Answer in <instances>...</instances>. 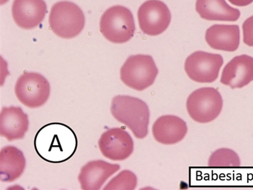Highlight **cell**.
Here are the masks:
<instances>
[{
    "label": "cell",
    "mask_w": 253,
    "mask_h": 190,
    "mask_svg": "<svg viewBox=\"0 0 253 190\" xmlns=\"http://www.w3.org/2000/svg\"><path fill=\"white\" fill-rule=\"evenodd\" d=\"M78 138L71 127L60 122L49 123L36 134L34 149L39 157L51 163H64L78 149Z\"/></svg>",
    "instance_id": "1"
},
{
    "label": "cell",
    "mask_w": 253,
    "mask_h": 190,
    "mask_svg": "<svg viewBox=\"0 0 253 190\" xmlns=\"http://www.w3.org/2000/svg\"><path fill=\"white\" fill-rule=\"evenodd\" d=\"M111 113L132 131L135 138L143 139L148 135L149 109L141 99L129 96H115L111 104Z\"/></svg>",
    "instance_id": "2"
},
{
    "label": "cell",
    "mask_w": 253,
    "mask_h": 190,
    "mask_svg": "<svg viewBox=\"0 0 253 190\" xmlns=\"http://www.w3.org/2000/svg\"><path fill=\"white\" fill-rule=\"evenodd\" d=\"M50 29L65 39L73 38L84 30L85 18L84 12L77 4L68 1H62L52 6L49 14Z\"/></svg>",
    "instance_id": "3"
},
{
    "label": "cell",
    "mask_w": 253,
    "mask_h": 190,
    "mask_svg": "<svg viewBox=\"0 0 253 190\" xmlns=\"http://www.w3.org/2000/svg\"><path fill=\"white\" fill-rule=\"evenodd\" d=\"M100 31L109 41L123 43L133 37L135 21L132 12L123 6H114L105 11L100 20Z\"/></svg>",
    "instance_id": "4"
},
{
    "label": "cell",
    "mask_w": 253,
    "mask_h": 190,
    "mask_svg": "<svg viewBox=\"0 0 253 190\" xmlns=\"http://www.w3.org/2000/svg\"><path fill=\"white\" fill-rule=\"evenodd\" d=\"M159 70L151 56H130L120 70L123 83L132 89L141 91L155 82Z\"/></svg>",
    "instance_id": "5"
},
{
    "label": "cell",
    "mask_w": 253,
    "mask_h": 190,
    "mask_svg": "<svg viewBox=\"0 0 253 190\" xmlns=\"http://www.w3.org/2000/svg\"><path fill=\"white\" fill-rule=\"evenodd\" d=\"M223 99L219 92L213 88H201L195 90L187 100V110L193 120L209 123L221 113Z\"/></svg>",
    "instance_id": "6"
},
{
    "label": "cell",
    "mask_w": 253,
    "mask_h": 190,
    "mask_svg": "<svg viewBox=\"0 0 253 190\" xmlns=\"http://www.w3.org/2000/svg\"><path fill=\"white\" fill-rule=\"evenodd\" d=\"M50 92L49 81L39 73H25L15 84V93L18 100L31 109L44 105L49 99Z\"/></svg>",
    "instance_id": "7"
},
{
    "label": "cell",
    "mask_w": 253,
    "mask_h": 190,
    "mask_svg": "<svg viewBox=\"0 0 253 190\" xmlns=\"http://www.w3.org/2000/svg\"><path fill=\"white\" fill-rule=\"evenodd\" d=\"M223 64L224 59L220 54L198 51L187 57L185 70L192 80L211 83L218 78Z\"/></svg>",
    "instance_id": "8"
},
{
    "label": "cell",
    "mask_w": 253,
    "mask_h": 190,
    "mask_svg": "<svg viewBox=\"0 0 253 190\" xmlns=\"http://www.w3.org/2000/svg\"><path fill=\"white\" fill-rule=\"evenodd\" d=\"M137 18L140 30L146 35L155 37L168 29L171 15L169 9L163 1L148 0L139 8Z\"/></svg>",
    "instance_id": "9"
},
{
    "label": "cell",
    "mask_w": 253,
    "mask_h": 190,
    "mask_svg": "<svg viewBox=\"0 0 253 190\" xmlns=\"http://www.w3.org/2000/svg\"><path fill=\"white\" fill-rule=\"evenodd\" d=\"M98 147L104 157L112 160H124L129 158L134 150L132 138L126 130L111 128L101 135Z\"/></svg>",
    "instance_id": "10"
},
{
    "label": "cell",
    "mask_w": 253,
    "mask_h": 190,
    "mask_svg": "<svg viewBox=\"0 0 253 190\" xmlns=\"http://www.w3.org/2000/svg\"><path fill=\"white\" fill-rule=\"evenodd\" d=\"M47 12L43 0H14L12 15L17 26L25 30L35 29Z\"/></svg>",
    "instance_id": "11"
},
{
    "label": "cell",
    "mask_w": 253,
    "mask_h": 190,
    "mask_svg": "<svg viewBox=\"0 0 253 190\" xmlns=\"http://www.w3.org/2000/svg\"><path fill=\"white\" fill-rule=\"evenodd\" d=\"M253 80V57L243 54L232 59L223 70L221 82L234 88H242Z\"/></svg>",
    "instance_id": "12"
},
{
    "label": "cell",
    "mask_w": 253,
    "mask_h": 190,
    "mask_svg": "<svg viewBox=\"0 0 253 190\" xmlns=\"http://www.w3.org/2000/svg\"><path fill=\"white\" fill-rule=\"evenodd\" d=\"M120 169L118 164H112L102 160H92L81 168L78 181L81 189L100 190L106 181Z\"/></svg>",
    "instance_id": "13"
},
{
    "label": "cell",
    "mask_w": 253,
    "mask_h": 190,
    "mask_svg": "<svg viewBox=\"0 0 253 190\" xmlns=\"http://www.w3.org/2000/svg\"><path fill=\"white\" fill-rule=\"evenodd\" d=\"M29 117L20 107H4L0 114V133L8 141L23 139L29 130Z\"/></svg>",
    "instance_id": "14"
},
{
    "label": "cell",
    "mask_w": 253,
    "mask_h": 190,
    "mask_svg": "<svg viewBox=\"0 0 253 190\" xmlns=\"http://www.w3.org/2000/svg\"><path fill=\"white\" fill-rule=\"evenodd\" d=\"M153 135L156 141L164 145H174L185 138L187 124L178 116L167 115L159 117L154 122Z\"/></svg>",
    "instance_id": "15"
},
{
    "label": "cell",
    "mask_w": 253,
    "mask_h": 190,
    "mask_svg": "<svg viewBox=\"0 0 253 190\" xmlns=\"http://www.w3.org/2000/svg\"><path fill=\"white\" fill-rule=\"evenodd\" d=\"M206 40L215 50L235 51L240 46V27L237 25H213L206 31Z\"/></svg>",
    "instance_id": "16"
},
{
    "label": "cell",
    "mask_w": 253,
    "mask_h": 190,
    "mask_svg": "<svg viewBox=\"0 0 253 190\" xmlns=\"http://www.w3.org/2000/svg\"><path fill=\"white\" fill-rule=\"evenodd\" d=\"M195 10L201 18L207 20L234 22L240 17V11L225 0H197Z\"/></svg>",
    "instance_id": "17"
},
{
    "label": "cell",
    "mask_w": 253,
    "mask_h": 190,
    "mask_svg": "<svg viewBox=\"0 0 253 190\" xmlns=\"http://www.w3.org/2000/svg\"><path fill=\"white\" fill-rule=\"evenodd\" d=\"M23 152L14 146H6L0 152V174L2 182H12L19 178L26 169Z\"/></svg>",
    "instance_id": "18"
},
{
    "label": "cell",
    "mask_w": 253,
    "mask_h": 190,
    "mask_svg": "<svg viewBox=\"0 0 253 190\" xmlns=\"http://www.w3.org/2000/svg\"><path fill=\"white\" fill-rule=\"evenodd\" d=\"M210 167H238L240 166L239 155L229 149H221L215 151L209 160Z\"/></svg>",
    "instance_id": "19"
},
{
    "label": "cell",
    "mask_w": 253,
    "mask_h": 190,
    "mask_svg": "<svg viewBox=\"0 0 253 190\" xmlns=\"http://www.w3.org/2000/svg\"><path fill=\"white\" fill-rule=\"evenodd\" d=\"M137 179L135 174L130 171H123L112 179L106 185L104 190H135Z\"/></svg>",
    "instance_id": "20"
},
{
    "label": "cell",
    "mask_w": 253,
    "mask_h": 190,
    "mask_svg": "<svg viewBox=\"0 0 253 190\" xmlns=\"http://www.w3.org/2000/svg\"><path fill=\"white\" fill-rule=\"evenodd\" d=\"M243 30L244 43L253 47V15L244 22Z\"/></svg>",
    "instance_id": "21"
},
{
    "label": "cell",
    "mask_w": 253,
    "mask_h": 190,
    "mask_svg": "<svg viewBox=\"0 0 253 190\" xmlns=\"http://www.w3.org/2000/svg\"><path fill=\"white\" fill-rule=\"evenodd\" d=\"M228 1L237 7H246L253 2V0H228Z\"/></svg>",
    "instance_id": "22"
}]
</instances>
